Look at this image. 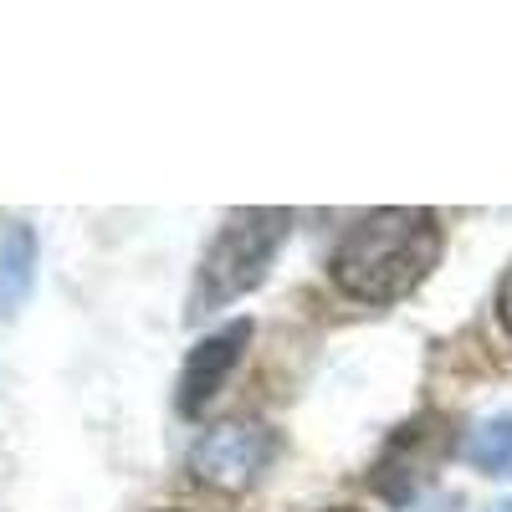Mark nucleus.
Segmentation results:
<instances>
[{"label": "nucleus", "instance_id": "423d86ee", "mask_svg": "<svg viewBox=\"0 0 512 512\" xmlns=\"http://www.w3.org/2000/svg\"><path fill=\"white\" fill-rule=\"evenodd\" d=\"M466 456H472L482 472H492V477H512V420L482 425V431L472 436V446H466Z\"/></svg>", "mask_w": 512, "mask_h": 512}, {"label": "nucleus", "instance_id": "f03ea898", "mask_svg": "<svg viewBox=\"0 0 512 512\" xmlns=\"http://www.w3.org/2000/svg\"><path fill=\"white\" fill-rule=\"evenodd\" d=\"M287 226H292L287 210H236V216L210 236V246L200 256L195 287L185 297V318L200 323L210 313L231 308L236 297H246L267 277L277 246L287 241Z\"/></svg>", "mask_w": 512, "mask_h": 512}, {"label": "nucleus", "instance_id": "6e6552de", "mask_svg": "<svg viewBox=\"0 0 512 512\" xmlns=\"http://www.w3.org/2000/svg\"><path fill=\"white\" fill-rule=\"evenodd\" d=\"M328 512H359V507H328Z\"/></svg>", "mask_w": 512, "mask_h": 512}, {"label": "nucleus", "instance_id": "39448f33", "mask_svg": "<svg viewBox=\"0 0 512 512\" xmlns=\"http://www.w3.org/2000/svg\"><path fill=\"white\" fill-rule=\"evenodd\" d=\"M36 277V231L31 226H11L6 241H0V313H16L31 292Z\"/></svg>", "mask_w": 512, "mask_h": 512}, {"label": "nucleus", "instance_id": "20e7f679", "mask_svg": "<svg viewBox=\"0 0 512 512\" xmlns=\"http://www.w3.org/2000/svg\"><path fill=\"white\" fill-rule=\"evenodd\" d=\"M246 344H251V323L246 318H236V323L216 328L210 338H200V344L190 349V359H185V369H180V395H175L180 415L200 420L210 405H216L221 384L236 369V359L246 354Z\"/></svg>", "mask_w": 512, "mask_h": 512}, {"label": "nucleus", "instance_id": "7ed1b4c3", "mask_svg": "<svg viewBox=\"0 0 512 512\" xmlns=\"http://www.w3.org/2000/svg\"><path fill=\"white\" fill-rule=\"evenodd\" d=\"M267 461H272V431L267 425H216L190 456V466L205 482L231 487V492L251 487L267 472Z\"/></svg>", "mask_w": 512, "mask_h": 512}, {"label": "nucleus", "instance_id": "0eeeda50", "mask_svg": "<svg viewBox=\"0 0 512 512\" xmlns=\"http://www.w3.org/2000/svg\"><path fill=\"white\" fill-rule=\"evenodd\" d=\"M497 318H502V328L512 333V267H507V277L497 282Z\"/></svg>", "mask_w": 512, "mask_h": 512}, {"label": "nucleus", "instance_id": "9d476101", "mask_svg": "<svg viewBox=\"0 0 512 512\" xmlns=\"http://www.w3.org/2000/svg\"><path fill=\"white\" fill-rule=\"evenodd\" d=\"M159 512H185V507H159Z\"/></svg>", "mask_w": 512, "mask_h": 512}, {"label": "nucleus", "instance_id": "1a4fd4ad", "mask_svg": "<svg viewBox=\"0 0 512 512\" xmlns=\"http://www.w3.org/2000/svg\"><path fill=\"white\" fill-rule=\"evenodd\" d=\"M492 512H512V502H502V507H492Z\"/></svg>", "mask_w": 512, "mask_h": 512}, {"label": "nucleus", "instance_id": "f257e3e1", "mask_svg": "<svg viewBox=\"0 0 512 512\" xmlns=\"http://www.w3.org/2000/svg\"><path fill=\"white\" fill-rule=\"evenodd\" d=\"M441 262V216L415 205H384L359 216L344 236H338L328 272L338 292H349L354 303H400L410 297L431 267Z\"/></svg>", "mask_w": 512, "mask_h": 512}]
</instances>
